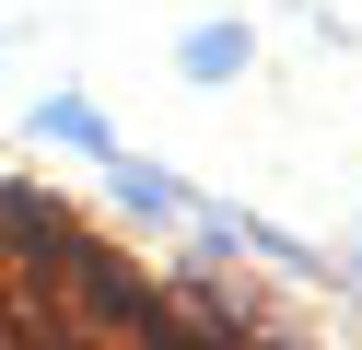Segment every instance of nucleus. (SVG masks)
I'll use <instances>...</instances> for the list:
<instances>
[{"label": "nucleus", "mask_w": 362, "mask_h": 350, "mask_svg": "<svg viewBox=\"0 0 362 350\" xmlns=\"http://www.w3.org/2000/svg\"><path fill=\"white\" fill-rule=\"evenodd\" d=\"M71 245H82V222H71V210L0 175V269H59Z\"/></svg>", "instance_id": "f257e3e1"}, {"label": "nucleus", "mask_w": 362, "mask_h": 350, "mask_svg": "<svg viewBox=\"0 0 362 350\" xmlns=\"http://www.w3.org/2000/svg\"><path fill=\"white\" fill-rule=\"evenodd\" d=\"M35 129H47V140H71V152H117V140H105V117L82 105V93H47V105H35Z\"/></svg>", "instance_id": "f03ea898"}, {"label": "nucleus", "mask_w": 362, "mask_h": 350, "mask_svg": "<svg viewBox=\"0 0 362 350\" xmlns=\"http://www.w3.org/2000/svg\"><path fill=\"white\" fill-rule=\"evenodd\" d=\"M234 59H245V35H234V23H199V35H187V70H199V82H222Z\"/></svg>", "instance_id": "7ed1b4c3"}, {"label": "nucleus", "mask_w": 362, "mask_h": 350, "mask_svg": "<svg viewBox=\"0 0 362 350\" xmlns=\"http://www.w3.org/2000/svg\"><path fill=\"white\" fill-rule=\"evenodd\" d=\"M117 187H129V210H187V187H164V175H141V163H129Z\"/></svg>", "instance_id": "20e7f679"}]
</instances>
